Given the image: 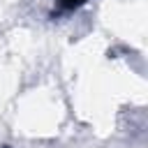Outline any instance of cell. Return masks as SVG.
Wrapping results in <instances>:
<instances>
[{"mask_svg": "<svg viewBox=\"0 0 148 148\" xmlns=\"http://www.w3.org/2000/svg\"><path fill=\"white\" fill-rule=\"evenodd\" d=\"M65 7H79V5H83L86 0H60Z\"/></svg>", "mask_w": 148, "mask_h": 148, "instance_id": "1", "label": "cell"}]
</instances>
